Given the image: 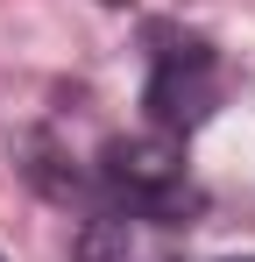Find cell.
Wrapping results in <instances>:
<instances>
[{"mask_svg": "<svg viewBox=\"0 0 255 262\" xmlns=\"http://www.w3.org/2000/svg\"><path fill=\"white\" fill-rule=\"evenodd\" d=\"M99 177L128 199V213L142 220H163L177 206H192V177H184V149L177 135H114L99 149Z\"/></svg>", "mask_w": 255, "mask_h": 262, "instance_id": "cell-1", "label": "cell"}, {"mask_svg": "<svg viewBox=\"0 0 255 262\" xmlns=\"http://www.w3.org/2000/svg\"><path fill=\"white\" fill-rule=\"evenodd\" d=\"M234 262H255V255H234Z\"/></svg>", "mask_w": 255, "mask_h": 262, "instance_id": "cell-4", "label": "cell"}, {"mask_svg": "<svg viewBox=\"0 0 255 262\" xmlns=\"http://www.w3.org/2000/svg\"><path fill=\"white\" fill-rule=\"evenodd\" d=\"M78 262H170V241L149 234V220H92L78 234Z\"/></svg>", "mask_w": 255, "mask_h": 262, "instance_id": "cell-3", "label": "cell"}, {"mask_svg": "<svg viewBox=\"0 0 255 262\" xmlns=\"http://www.w3.org/2000/svg\"><path fill=\"white\" fill-rule=\"evenodd\" d=\"M213 57L199 43L184 50H163V64H156V78H149V114H156V128L177 135V128H199L213 114Z\"/></svg>", "mask_w": 255, "mask_h": 262, "instance_id": "cell-2", "label": "cell"}]
</instances>
